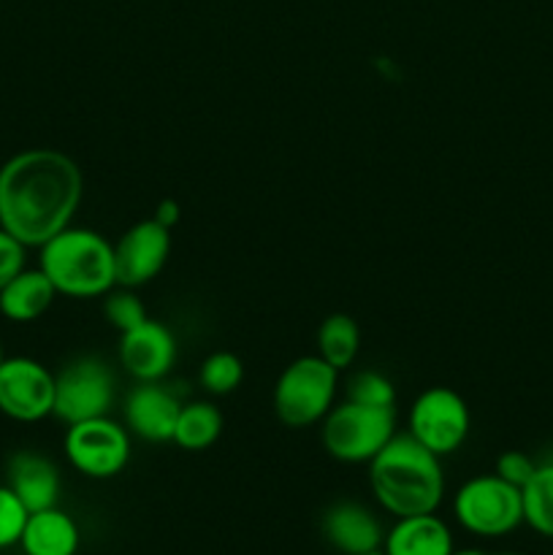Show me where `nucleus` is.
Returning a JSON list of instances; mask_svg holds the SVG:
<instances>
[{"mask_svg": "<svg viewBox=\"0 0 553 555\" xmlns=\"http://www.w3.org/2000/svg\"><path fill=\"white\" fill-rule=\"evenodd\" d=\"M85 193L81 168L60 150H25L0 166V228L41 247L70 225Z\"/></svg>", "mask_w": 553, "mask_h": 555, "instance_id": "nucleus-1", "label": "nucleus"}, {"mask_svg": "<svg viewBox=\"0 0 553 555\" xmlns=\"http://www.w3.org/2000/svg\"><path fill=\"white\" fill-rule=\"evenodd\" d=\"M369 488L374 502L394 518L437 513L445 499L439 455L415 442L410 434H396L369 461Z\"/></svg>", "mask_w": 553, "mask_h": 555, "instance_id": "nucleus-2", "label": "nucleus"}, {"mask_svg": "<svg viewBox=\"0 0 553 555\" xmlns=\"http://www.w3.org/2000/svg\"><path fill=\"white\" fill-rule=\"evenodd\" d=\"M38 269L57 296L98 298L117 287L114 244L90 228L68 225L38 247Z\"/></svg>", "mask_w": 553, "mask_h": 555, "instance_id": "nucleus-3", "label": "nucleus"}, {"mask_svg": "<svg viewBox=\"0 0 553 555\" xmlns=\"http://www.w3.org/2000/svg\"><path fill=\"white\" fill-rule=\"evenodd\" d=\"M339 372L320 356L287 363L274 385V415L287 428H307L323 421L336 404Z\"/></svg>", "mask_w": 553, "mask_h": 555, "instance_id": "nucleus-4", "label": "nucleus"}, {"mask_svg": "<svg viewBox=\"0 0 553 555\" xmlns=\"http://www.w3.org/2000/svg\"><path fill=\"white\" fill-rule=\"evenodd\" d=\"M396 437V410H377L356 401L331 406L320 421L325 453L339 464H369Z\"/></svg>", "mask_w": 553, "mask_h": 555, "instance_id": "nucleus-5", "label": "nucleus"}, {"mask_svg": "<svg viewBox=\"0 0 553 555\" xmlns=\"http://www.w3.org/2000/svg\"><path fill=\"white\" fill-rule=\"evenodd\" d=\"M455 524L483 540L507 537L524 524L520 488L510 486L502 477L480 475L466 480L453 496Z\"/></svg>", "mask_w": 553, "mask_h": 555, "instance_id": "nucleus-6", "label": "nucleus"}, {"mask_svg": "<svg viewBox=\"0 0 553 555\" xmlns=\"http://www.w3.org/2000/svg\"><path fill=\"white\" fill-rule=\"evenodd\" d=\"M117 396V383L108 369L95 356H81L76 361L65 363L54 374V412L57 421L65 426L92 421V417H106Z\"/></svg>", "mask_w": 553, "mask_h": 555, "instance_id": "nucleus-7", "label": "nucleus"}, {"mask_svg": "<svg viewBox=\"0 0 553 555\" xmlns=\"http://www.w3.org/2000/svg\"><path fill=\"white\" fill-rule=\"evenodd\" d=\"M68 464L90 480H112L130 461V431L112 417H92L68 426L63 439Z\"/></svg>", "mask_w": 553, "mask_h": 555, "instance_id": "nucleus-8", "label": "nucleus"}, {"mask_svg": "<svg viewBox=\"0 0 553 555\" xmlns=\"http://www.w3.org/2000/svg\"><path fill=\"white\" fill-rule=\"evenodd\" d=\"M407 423H410V431L407 434L415 442H421L434 455L445 459V455L455 453L466 442L472 428V415L466 401L455 390L437 385V388L423 390L412 401Z\"/></svg>", "mask_w": 553, "mask_h": 555, "instance_id": "nucleus-9", "label": "nucleus"}, {"mask_svg": "<svg viewBox=\"0 0 553 555\" xmlns=\"http://www.w3.org/2000/svg\"><path fill=\"white\" fill-rule=\"evenodd\" d=\"M0 412L16 423H38L54 412V374L36 358L0 363Z\"/></svg>", "mask_w": 553, "mask_h": 555, "instance_id": "nucleus-10", "label": "nucleus"}, {"mask_svg": "<svg viewBox=\"0 0 553 555\" xmlns=\"http://www.w3.org/2000/svg\"><path fill=\"white\" fill-rule=\"evenodd\" d=\"M168 255H171V231L166 225H160L155 217L136 222L114 244L117 287L136 291V287L152 282L166 269Z\"/></svg>", "mask_w": 553, "mask_h": 555, "instance_id": "nucleus-11", "label": "nucleus"}, {"mask_svg": "<svg viewBox=\"0 0 553 555\" xmlns=\"http://www.w3.org/2000/svg\"><path fill=\"white\" fill-rule=\"evenodd\" d=\"M117 356L136 383H160L177 363V339L166 325L146 318L139 328L119 334Z\"/></svg>", "mask_w": 553, "mask_h": 555, "instance_id": "nucleus-12", "label": "nucleus"}, {"mask_svg": "<svg viewBox=\"0 0 553 555\" xmlns=\"http://www.w3.org/2000/svg\"><path fill=\"white\" fill-rule=\"evenodd\" d=\"M179 410L182 401L166 385L136 383L125 396V428L144 442H171Z\"/></svg>", "mask_w": 553, "mask_h": 555, "instance_id": "nucleus-13", "label": "nucleus"}, {"mask_svg": "<svg viewBox=\"0 0 553 555\" xmlns=\"http://www.w3.org/2000/svg\"><path fill=\"white\" fill-rule=\"evenodd\" d=\"M320 531H323V540L339 555L383 551V524L372 509L358 502L331 504L320 520Z\"/></svg>", "mask_w": 553, "mask_h": 555, "instance_id": "nucleus-14", "label": "nucleus"}, {"mask_svg": "<svg viewBox=\"0 0 553 555\" xmlns=\"http://www.w3.org/2000/svg\"><path fill=\"white\" fill-rule=\"evenodd\" d=\"M5 486L20 496L30 513L38 509L57 507L60 502V472L47 455L33 453V450H20L5 464Z\"/></svg>", "mask_w": 553, "mask_h": 555, "instance_id": "nucleus-15", "label": "nucleus"}, {"mask_svg": "<svg viewBox=\"0 0 553 555\" xmlns=\"http://www.w3.org/2000/svg\"><path fill=\"white\" fill-rule=\"evenodd\" d=\"M453 551V531L437 513L396 518L383 540L385 555H450Z\"/></svg>", "mask_w": 553, "mask_h": 555, "instance_id": "nucleus-16", "label": "nucleus"}, {"mask_svg": "<svg viewBox=\"0 0 553 555\" xmlns=\"http://www.w3.org/2000/svg\"><path fill=\"white\" fill-rule=\"evenodd\" d=\"M79 545V526L60 507L30 513L20 540V547L25 555H76Z\"/></svg>", "mask_w": 553, "mask_h": 555, "instance_id": "nucleus-17", "label": "nucleus"}, {"mask_svg": "<svg viewBox=\"0 0 553 555\" xmlns=\"http://www.w3.org/2000/svg\"><path fill=\"white\" fill-rule=\"evenodd\" d=\"M57 298V291L41 269H22L0 291V314L11 323H33L43 318Z\"/></svg>", "mask_w": 553, "mask_h": 555, "instance_id": "nucleus-18", "label": "nucleus"}, {"mask_svg": "<svg viewBox=\"0 0 553 555\" xmlns=\"http://www.w3.org/2000/svg\"><path fill=\"white\" fill-rule=\"evenodd\" d=\"M222 434V412L211 401H190L182 404L173 428L171 442L188 453L209 450Z\"/></svg>", "mask_w": 553, "mask_h": 555, "instance_id": "nucleus-19", "label": "nucleus"}, {"mask_svg": "<svg viewBox=\"0 0 553 555\" xmlns=\"http://www.w3.org/2000/svg\"><path fill=\"white\" fill-rule=\"evenodd\" d=\"M361 352V328L356 320L345 312H334L320 323L318 328V356L325 363L345 372Z\"/></svg>", "mask_w": 553, "mask_h": 555, "instance_id": "nucleus-20", "label": "nucleus"}, {"mask_svg": "<svg viewBox=\"0 0 553 555\" xmlns=\"http://www.w3.org/2000/svg\"><path fill=\"white\" fill-rule=\"evenodd\" d=\"M524 524L540 537L553 540V461L537 464L531 480L520 488Z\"/></svg>", "mask_w": 553, "mask_h": 555, "instance_id": "nucleus-21", "label": "nucleus"}, {"mask_svg": "<svg viewBox=\"0 0 553 555\" xmlns=\"http://www.w3.org/2000/svg\"><path fill=\"white\" fill-rule=\"evenodd\" d=\"M244 379V363L242 358L233 352H211L204 358L198 369V383L206 393L211 396H228L242 385Z\"/></svg>", "mask_w": 553, "mask_h": 555, "instance_id": "nucleus-22", "label": "nucleus"}, {"mask_svg": "<svg viewBox=\"0 0 553 555\" xmlns=\"http://www.w3.org/2000/svg\"><path fill=\"white\" fill-rule=\"evenodd\" d=\"M347 401L377 406V410H396V388L385 374L366 369L347 379Z\"/></svg>", "mask_w": 553, "mask_h": 555, "instance_id": "nucleus-23", "label": "nucleus"}, {"mask_svg": "<svg viewBox=\"0 0 553 555\" xmlns=\"http://www.w3.org/2000/svg\"><path fill=\"white\" fill-rule=\"evenodd\" d=\"M103 314H106L108 325L119 334H128V331L139 328L150 314H146L144 301L136 296L130 287H119L117 293H106V304H103Z\"/></svg>", "mask_w": 553, "mask_h": 555, "instance_id": "nucleus-24", "label": "nucleus"}, {"mask_svg": "<svg viewBox=\"0 0 553 555\" xmlns=\"http://www.w3.org/2000/svg\"><path fill=\"white\" fill-rule=\"evenodd\" d=\"M27 518H30V509L9 486H0V551L20 545Z\"/></svg>", "mask_w": 553, "mask_h": 555, "instance_id": "nucleus-25", "label": "nucleus"}, {"mask_svg": "<svg viewBox=\"0 0 553 555\" xmlns=\"http://www.w3.org/2000/svg\"><path fill=\"white\" fill-rule=\"evenodd\" d=\"M535 469H537V464L531 455L520 453V450H507V453H502L497 459L493 475L502 477V480L510 482V486L524 488L526 482L531 480V475H535Z\"/></svg>", "mask_w": 553, "mask_h": 555, "instance_id": "nucleus-26", "label": "nucleus"}, {"mask_svg": "<svg viewBox=\"0 0 553 555\" xmlns=\"http://www.w3.org/2000/svg\"><path fill=\"white\" fill-rule=\"evenodd\" d=\"M27 247L0 228V291L27 266Z\"/></svg>", "mask_w": 553, "mask_h": 555, "instance_id": "nucleus-27", "label": "nucleus"}, {"mask_svg": "<svg viewBox=\"0 0 553 555\" xmlns=\"http://www.w3.org/2000/svg\"><path fill=\"white\" fill-rule=\"evenodd\" d=\"M155 220L160 222V225H166L168 231H171V228H173V222L179 220V206L173 204V201H163V204L157 206V215H155Z\"/></svg>", "mask_w": 553, "mask_h": 555, "instance_id": "nucleus-28", "label": "nucleus"}, {"mask_svg": "<svg viewBox=\"0 0 553 555\" xmlns=\"http://www.w3.org/2000/svg\"><path fill=\"white\" fill-rule=\"evenodd\" d=\"M450 555H486V553L477 551V547H461V551H453Z\"/></svg>", "mask_w": 553, "mask_h": 555, "instance_id": "nucleus-29", "label": "nucleus"}, {"mask_svg": "<svg viewBox=\"0 0 553 555\" xmlns=\"http://www.w3.org/2000/svg\"><path fill=\"white\" fill-rule=\"evenodd\" d=\"M361 555H385L383 551H374V553H361Z\"/></svg>", "mask_w": 553, "mask_h": 555, "instance_id": "nucleus-30", "label": "nucleus"}, {"mask_svg": "<svg viewBox=\"0 0 553 555\" xmlns=\"http://www.w3.org/2000/svg\"><path fill=\"white\" fill-rule=\"evenodd\" d=\"M3 358H5V356H3V347H0V363H3Z\"/></svg>", "mask_w": 553, "mask_h": 555, "instance_id": "nucleus-31", "label": "nucleus"}, {"mask_svg": "<svg viewBox=\"0 0 553 555\" xmlns=\"http://www.w3.org/2000/svg\"><path fill=\"white\" fill-rule=\"evenodd\" d=\"M499 555H520V553H499Z\"/></svg>", "mask_w": 553, "mask_h": 555, "instance_id": "nucleus-32", "label": "nucleus"}]
</instances>
